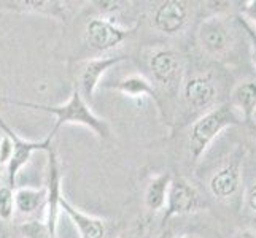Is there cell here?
Instances as JSON below:
<instances>
[{"label":"cell","mask_w":256,"mask_h":238,"mask_svg":"<svg viewBox=\"0 0 256 238\" xmlns=\"http://www.w3.org/2000/svg\"><path fill=\"white\" fill-rule=\"evenodd\" d=\"M150 21L154 30L167 37H175L188 24V6L180 0H166L154 6Z\"/></svg>","instance_id":"11"},{"label":"cell","mask_w":256,"mask_h":238,"mask_svg":"<svg viewBox=\"0 0 256 238\" xmlns=\"http://www.w3.org/2000/svg\"><path fill=\"white\" fill-rule=\"evenodd\" d=\"M245 202L246 207L252 211L253 215H256V180L250 184L248 189L245 192Z\"/></svg>","instance_id":"24"},{"label":"cell","mask_w":256,"mask_h":238,"mask_svg":"<svg viewBox=\"0 0 256 238\" xmlns=\"http://www.w3.org/2000/svg\"><path fill=\"white\" fill-rule=\"evenodd\" d=\"M242 173H240V162L239 159H232L224 164L222 169H218L208 181L210 194L216 200L226 202L232 199L240 189Z\"/></svg>","instance_id":"13"},{"label":"cell","mask_w":256,"mask_h":238,"mask_svg":"<svg viewBox=\"0 0 256 238\" xmlns=\"http://www.w3.org/2000/svg\"><path fill=\"white\" fill-rule=\"evenodd\" d=\"M46 208V189L43 188H16L14 189V219L20 224L29 221H43Z\"/></svg>","instance_id":"12"},{"label":"cell","mask_w":256,"mask_h":238,"mask_svg":"<svg viewBox=\"0 0 256 238\" xmlns=\"http://www.w3.org/2000/svg\"><path fill=\"white\" fill-rule=\"evenodd\" d=\"M154 238H175V237H174V232L170 231V229H162V231L158 234Z\"/></svg>","instance_id":"26"},{"label":"cell","mask_w":256,"mask_h":238,"mask_svg":"<svg viewBox=\"0 0 256 238\" xmlns=\"http://www.w3.org/2000/svg\"><path fill=\"white\" fill-rule=\"evenodd\" d=\"M204 207L206 204L202 200V196L188 180L182 178V176H176V178L172 176L164 208V221H169L175 216L196 213Z\"/></svg>","instance_id":"6"},{"label":"cell","mask_w":256,"mask_h":238,"mask_svg":"<svg viewBox=\"0 0 256 238\" xmlns=\"http://www.w3.org/2000/svg\"><path fill=\"white\" fill-rule=\"evenodd\" d=\"M242 14L244 19L248 21L253 29L256 30V0H252V2H245L242 6Z\"/></svg>","instance_id":"22"},{"label":"cell","mask_w":256,"mask_h":238,"mask_svg":"<svg viewBox=\"0 0 256 238\" xmlns=\"http://www.w3.org/2000/svg\"><path fill=\"white\" fill-rule=\"evenodd\" d=\"M0 102L16 105V107L32 108V110H37V111H45L50 114H54L56 122L51 129L52 134H58L59 129L67 126V124H76V126H83V127H88L90 130H92V134L100 140H108L112 137V129L108 126V122L102 118H99L91 110L90 103L83 99L76 87L72 91V94H70L68 100L66 103H60V105H43V103H32V102H20V100H13V99H8V97H2V95H0Z\"/></svg>","instance_id":"1"},{"label":"cell","mask_w":256,"mask_h":238,"mask_svg":"<svg viewBox=\"0 0 256 238\" xmlns=\"http://www.w3.org/2000/svg\"><path fill=\"white\" fill-rule=\"evenodd\" d=\"M234 238H256V232L252 231V229H244V231H239Z\"/></svg>","instance_id":"25"},{"label":"cell","mask_w":256,"mask_h":238,"mask_svg":"<svg viewBox=\"0 0 256 238\" xmlns=\"http://www.w3.org/2000/svg\"><path fill=\"white\" fill-rule=\"evenodd\" d=\"M20 231L22 238H54L48 227L45 226L43 221H29V223H22L20 224Z\"/></svg>","instance_id":"20"},{"label":"cell","mask_w":256,"mask_h":238,"mask_svg":"<svg viewBox=\"0 0 256 238\" xmlns=\"http://www.w3.org/2000/svg\"><path fill=\"white\" fill-rule=\"evenodd\" d=\"M110 89L129 97V99H136V100L150 99V100H153L156 103L158 110H160L161 113H164V103L161 100L160 92H158V87L144 75L134 73V75H129L126 78H121L120 81H116L113 86H110Z\"/></svg>","instance_id":"16"},{"label":"cell","mask_w":256,"mask_h":238,"mask_svg":"<svg viewBox=\"0 0 256 238\" xmlns=\"http://www.w3.org/2000/svg\"><path fill=\"white\" fill-rule=\"evenodd\" d=\"M2 184H6V169L0 164V186Z\"/></svg>","instance_id":"27"},{"label":"cell","mask_w":256,"mask_h":238,"mask_svg":"<svg viewBox=\"0 0 256 238\" xmlns=\"http://www.w3.org/2000/svg\"><path fill=\"white\" fill-rule=\"evenodd\" d=\"M14 189L8 184L0 186V221L4 223L14 219Z\"/></svg>","instance_id":"19"},{"label":"cell","mask_w":256,"mask_h":238,"mask_svg":"<svg viewBox=\"0 0 256 238\" xmlns=\"http://www.w3.org/2000/svg\"><path fill=\"white\" fill-rule=\"evenodd\" d=\"M250 130H252V134H253L254 138H256V122H254V121H250Z\"/></svg>","instance_id":"28"},{"label":"cell","mask_w":256,"mask_h":238,"mask_svg":"<svg viewBox=\"0 0 256 238\" xmlns=\"http://www.w3.org/2000/svg\"><path fill=\"white\" fill-rule=\"evenodd\" d=\"M59 208L72 221L80 238H105V235H107V223L104 219L84 213L80 208H76L72 202H68L64 196L60 197Z\"/></svg>","instance_id":"14"},{"label":"cell","mask_w":256,"mask_h":238,"mask_svg":"<svg viewBox=\"0 0 256 238\" xmlns=\"http://www.w3.org/2000/svg\"><path fill=\"white\" fill-rule=\"evenodd\" d=\"M242 25H244V29H245L246 35H248V38H250L252 49H253V52H252V56H253V64H254V67H256V30L253 29V25H252L248 21L244 19V17H242Z\"/></svg>","instance_id":"23"},{"label":"cell","mask_w":256,"mask_h":238,"mask_svg":"<svg viewBox=\"0 0 256 238\" xmlns=\"http://www.w3.org/2000/svg\"><path fill=\"white\" fill-rule=\"evenodd\" d=\"M242 121L240 114L237 113L231 103H223L206 111L204 114L192 122L190 130V157L192 162H198L204 156L212 142L222 134L226 127L239 124Z\"/></svg>","instance_id":"2"},{"label":"cell","mask_w":256,"mask_h":238,"mask_svg":"<svg viewBox=\"0 0 256 238\" xmlns=\"http://www.w3.org/2000/svg\"><path fill=\"white\" fill-rule=\"evenodd\" d=\"M182 99L184 107L190 111L204 114L215 107L216 102V86L212 76L204 73H196L182 83Z\"/></svg>","instance_id":"8"},{"label":"cell","mask_w":256,"mask_h":238,"mask_svg":"<svg viewBox=\"0 0 256 238\" xmlns=\"http://www.w3.org/2000/svg\"><path fill=\"white\" fill-rule=\"evenodd\" d=\"M198 40L202 51L207 56L220 59L226 56L229 48L232 46L234 32L226 17L215 14L204 19L199 25Z\"/></svg>","instance_id":"5"},{"label":"cell","mask_w":256,"mask_h":238,"mask_svg":"<svg viewBox=\"0 0 256 238\" xmlns=\"http://www.w3.org/2000/svg\"><path fill=\"white\" fill-rule=\"evenodd\" d=\"M21 238H22V237H21Z\"/></svg>","instance_id":"31"},{"label":"cell","mask_w":256,"mask_h":238,"mask_svg":"<svg viewBox=\"0 0 256 238\" xmlns=\"http://www.w3.org/2000/svg\"><path fill=\"white\" fill-rule=\"evenodd\" d=\"M0 10L42 14L60 22H66L67 19V5L58 0H0Z\"/></svg>","instance_id":"15"},{"label":"cell","mask_w":256,"mask_h":238,"mask_svg":"<svg viewBox=\"0 0 256 238\" xmlns=\"http://www.w3.org/2000/svg\"><path fill=\"white\" fill-rule=\"evenodd\" d=\"M0 130H2V134H5L10 138L13 146L10 162L6 164V184L10 188H16V178L22 170V167L30 161L34 153H40V151L48 153L52 148V140H54L56 134H52L50 130V134L43 140H40V142H30V140L21 138L2 118H0Z\"/></svg>","instance_id":"4"},{"label":"cell","mask_w":256,"mask_h":238,"mask_svg":"<svg viewBox=\"0 0 256 238\" xmlns=\"http://www.w3.org/2000/svg\"><path fill=\"white\" fill-rule=\"evenodd\" d=\"M231 107L245 121H252L256 111V81L246 79L237 84L231 94Z\"/></svg>","instance_id":"18"},{"label":"cell","mask_w":256,"mask_h":238,"mask_svg":"<svg viewBox=\"0 0 256 238\" xmlns=\"http://www.w3.org/2000/svg\"><path fill=\"white\" fill-rule=\"evenodd\" d=\"M138 27L134 24L132 27H124L118 24L114 17L97 14L88 19L83 32L84 45L96 52H107L118 48L122 41H126Z\"/></svg>","instance_id":"3"},{"label":"cell","mask_w":256,"mask_h":238,"mask_svg":"<svg viewBox=\"0 0 256 238\" xmlns=\"http://www.w3.org/2000/svg\"><path fill=\"white\" fill-rule=\"evenodd\" d=\"M126 56H100L88 59L82 64L80 72H78L76 79V89L82 94L86 102H91L94 99V94L100 84L102 76L108 72L114 65H118L122 60H126Z\"/></svg>","instance_id":"10"},{"label":"cell","mask_w":256,"mask_h":238,"mask_svg":"<svg viewBox=\"0 0 256 238\" xmlns=\"http://www.w3.org/2000/svg\"><path fill=\"white\" fill-rule=\"evenodd\" d=\"M13 153V146L10 138H8L5 134H2V138H0V164H2L6 169V164L10 162V157Z\"/></svg>","instance_id":"21"},{"label":"cell","mask_w":256,"mask_h":238,"mask_svg":"<svg viewBox=\"0 0 256 238\" xmlns=\"http://www.w3.org/2000/svg\"><path fill=\"white\" fill-rule=\"evenodd\" d=\"M170 181H172V175L169 172L160 173L150 180L144 194V205L148 211L158 213V211H162L166 208Z\"/></svg>","instance_id":"17"},{"label":"cell","mask_w":256,"mask_h":238,"mask_svg":"<svg viewBox=\"0 0 256 238\" xmlns=\"http://www.w3.org/2000/svg\"><path fill=\"white\" fill-rule=\"evenodd\" d=\"M120 238H132V237H130V235H121Z\"/></svg>","instance_id":"30"},{"label":"cell","mask_w":256,"mask_h":238,"mask_svg":"<svg viewBox=\"0 0 256 238\" xmlns=\"http://www.w3.org/2000/svg\"><path fill=\"white\" fill-rule=\"evenodd\" d=\"M178 238H194V237H190V235H182V237H178Z\"/></svg>","instance_id":"29"},{"label":"cell","mask_w":256,"mask_h":238,"mask_svg":"<svg viewBox=\"0 0 256 238\" xmlns=\"http://www.w3.org/2000/svg\"><path fill=\"white\" fill-rule=\"evenodd\" d=\"M46 208H45V218L43 223L48 227L50 234L56 238L58 232V221H59V202L62 194V175H60V167L58 161V154L54 148L48 151V169H46Z\"/></svg>","instance_id":"9"},{"label":"cell","mask_w":256,"mask_h":238,"mask_svg":"<svg viewBox=\"0 0 256 238\" xmlns=\"http://www.w3.org/2000/svg\"><path fill=\"white\" fill-rule=\"evenodd\" d=\"M150 72L158 86L166 91H175L182 87L183 64L182 57L174 49L160 48L153 51L148 59Z\"/></svg>","instance_id":"7"}]
</instances>
